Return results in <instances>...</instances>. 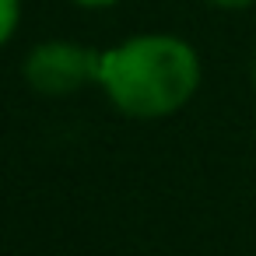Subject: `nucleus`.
<instances>
[{"mask_svg": "<svg viewBox=\"0 0 256 256\" xmlns=\"http://www.w3.org/2000/svg\"><path fill=\"white\" fill-rule=\"evenodd\" d=\"M210 4H218V8H246L252 0H210Z\"/></svg>", "mask_w": 256, "mask_h": 256, "instance_id": "obj_4", "label": "nucleus"}, {"mask_svg": "<svg viewBox=\"0 0 256 256\" xmlns=\"http://www.w3.org/2000/svg\"><path fill=\"white\" fill-rule=\"evenodd\" d=\"M14 25H18V0H0V46L11 39Z\"/></svg>", "mask_w": 256, "mask_h": 256, "instance_id": "obj_3", "label": "nucleus"}, {"mask_svg": "<svg viewBox=\"0 0 256 256\" xmlns=\"http://www.w3.org/2000/svg\"><path fill=\"white\" fill-rule=\"evenodd\" d=\"M102 74V56L70 42H46L32 50L25 78L39 95H70Z\"/></svg>", "mask_w": 256, "mask_h": 256, "instance_id": "obj_2", "label": "nucleus"}, {"mask_svg": "<svg viewBox=\"0 0 256 256\" xmlns=\"http://www.w3.org/2000/svg\"><path fill=\"white\" fill-rule=\"evenodd\" d=\"M252 78H256V64H252Z\"/></svg>", "mask_w": 256, "mask_h": 256, "instance_id": "obj_6", "label": "nucleus"}, {"mask_svg": "<svg viewBox=\"0 0 256 256\" xmlns=\"http://www.w3.org/2000/svg\"><path fill=\"white\" fill-rule=\"evenodd\" d=\"M98 81L126 116L154 120L190 102L200 84V60L176 36H140L102 56Z\"/></svg>", "mask_w": 256, "mask_h": 256, "instance_id": "obj_1", "label": "nucleus"}, {"mask_svg": "<svg viewBox=\"0 0 256 256\" xmlns=\"http://www.w3.org/2000/svg\"><path fill=\"white\" fill-rule=\"evenodd\" d=\"M78 4H84V8H106V4H116V0H78Z\"/></svg>", "mask_w": 256, "mask_h": 256, "instance_id": "obj_5", "label": "nucleus"}]
</instances>
